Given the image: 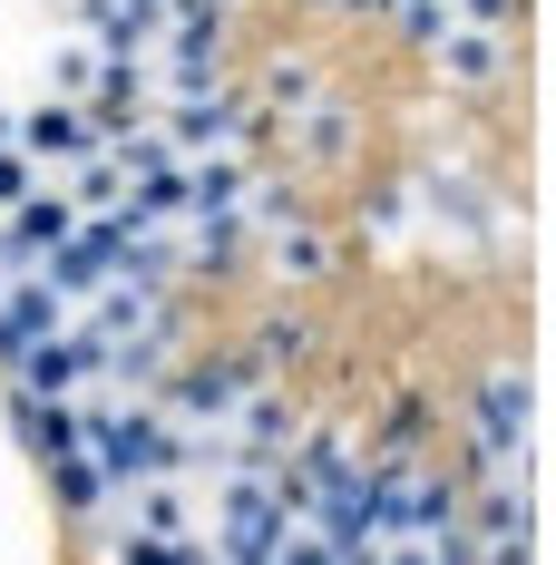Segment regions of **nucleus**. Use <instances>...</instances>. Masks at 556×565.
<instances>
[{
    "label": "nucleus",
    "mask_w": 556,
    "mask_h": 565,
    "mask_svg": "<svg viewBox=\"0 0 556 565\" xmlns=\"http://www.w3.org/2000/svg\"><path fill=\"white\" fill-rule=\"evenodd\" d=\"M469 458H479V478H537V381H527V361H499L469 391Z\"/></svg>",
    "instance_id": "nucleus-1"
},
{
    "label": "nucleus",
    "mask_w": 556,
    "mask_h": 565,
    "mask_svg": "<svg viewBox=\"0 0 556 565\" xmlns=\"http://www.w3.org/2000/svg\"><path fill=\"white\" fill-rule=\"evenodd\" d=\"M196 516H206V556H224V565H274L283 526H293V508L274 498L264 468H224L216 498H206Z\"/></svg>",
    "instance_id": "nucleus-2"
},
{
    "label": "nucleus",
    "mask_w": 556,
    "mask_h": 565,
    "mask_svg": "<svg viewBox=\"0 0 556 565\" xmlns=\"http://www.w3.org/2000/svg\"><path fill=\"white\" fill-rule=\"evenodd\" d=\"M0 371H10V391H40V399H88L98 381H108V341H98L88 322H78V312H69L59 332H40L30 351H10Z\"/></svg>",
    "instance_id": "nucleus-3"
},
{
    "label": "nucleus",
    "mask_w": 556,
    "mask_h": 565,
    "mask_svg": "<svg viewBox=\"0 0 556 565\" xmlns=\"http://www.w3.org/2000/svg\"><path fill=\"white\" fill-rule=\"evenodd\" d=\"M244 108H254V98H234V88H206V98H157V137H167V157H216V147H234Z\"/></svg>",
    "instance_id": "nucleus-4"
},
{
    "label": "nucleus",
    "mask_w": 556,
    "mask_h": 565,
    "mask_svg": "<svg viewBox=\"0 0 556 565\" xmlns=\"http://www.w3.org/2000/svg\"><path fill=\"white\" fill-rule=\"evenodd\" d=\"M78 225V205H69V185H30V195H20V205H10V215H0V264H10V274H20V264H40V254H50L59 234Z\"/></svg>",
    "instance_id": "nucleus-5"
},
{
    "label": "nucleus",
    "mask_w": 556,
    "mask_h": 565,
    "mask_svg": "<svg viewBox=\"0 0 556 565\" xmlns=\"http://www.w3.org/2000/svg\"><path fill=\"white\" fill-rule=\"evenodd\" d=\"M78 322L98 341H127V332H157L167 322V282H137V274H108L88 302H78Z\"/></svg>",
    "instance_id": "nucleus-6"
},
{
    "label": "nucleus",
    "mask_w": 556,
    "mask_h": 565,
    "mask_svg": "<svg viewBox=\"0 0 556 565\" xmlns=\"http://www.w3.org/2000/svg\"><path fill=\"white\" fill-rule=\"evenodd\" d=\"M10 147H20V157H69V167H78V157H98V117L78 108V98H40V108L10 127Z\"/></svg>",
    "instance_id": "nucleus-7"
},
{
    "label": "nucleus",
    "mask_w": 556,
    "mask_h": 565,
    "mask_svg": "<svg viewBox=\"0 0 556 565\" xmlns=\"http://www.w3.org/2000/svg\"><path fill=\"white\" fill-rule=\"evenodd\" d=\"M59 322H69V302H59V292H50L40 274L0 282V361H10V351H30L40 332H59Z\"/></svg>",
    "instance_id": "nucleus-8"
},
{
    "label": "nucleus",
    "mask_w": 556,
    "mask_h": 565,
    "mask_svg": "<svg viewBox=\"0 0 556 565\" xmlns=\"http://www.w3.org/2000/svg\"><path fill=\"white\" fill-rule=\"evenodd\" d=\"M10 429L30 439V458L50 468V458L78 449V399H40V391H10Z\"/></svg>",
    "instance_id": "nucleus-9"
},
{
    "label": "nucleus",
    "mask_w": 556,
    "mask_h": 565,
    "mask_svg": "<svg viewBox=\"0 0 556 565\" xmlns=\"http://www.w3.org/2000/svg\"><path fill=\"white\" fill-rule=\"evenodd\" d=\"M127 536H196V498H186V478H137V498H127Z\"/></svg>",
    "instance_id": "nucleus-10"
},
{
    "label": "nucleus",
    "mask_w": 556,
    "mask_h": 565,
    "mask_svg": "<svg viewBox=\"0 0 556 565\" xmlns=\"http://www.w3.org/2000/svg\"><path fill=\"white\" fill-rule=\"evenodd\" d=\"M440 58H449V78H459V88H489V78H499V58H507V30H479V20H449Z\"/></svg>",
    "instance_id": "nucleus-11"
},
{
    "label": "nucleus",
    "mask_w": 556,
    "mask_h": 565,
    "mask_svg": "<svg viewBox=\"0 0 556 565\" xmlns=\"http://www.w3.org/2000/svg\"><path fill=\"white\" fill-rule=\"evenodd\" d=\"M50 488H59V508H78V516H108V508H117V478H108L88 449L50 458Z\"/></svg>",
    "instance_id": "nucleus-12"
},
{
    "label": "nucleus",
    "mask_w": 556,
    "mask_h": 565,
    "mask_svg": "<svg viewBox=\"0 0 556 565\" xmlns=\"http://www.w3.org/2000/svg\"><path fill=\"white\" fill-rule=\"evenodd\" d=\"M274 274L283 282H313V274H333V244H323V225H274Z\"/></svg>",
    "instance_id": "nucleus-13"
},
{
    "label": "nucleus",
    "mask_w": 556,
    "mask_h": 565,
    "mask_svg": "<svg viewBox=\"0 0 556 565\" xmlns=\"http://www.w3.org/2000/svg\"><path fill=\"white\" fill-rule=\"evenodd\" d=\"M117 195H127V167H117V157H78V175H69V205H78V215H108Z\"/></svg>",
    "instance_id": "nucleus-14"
},
{
    "label": "nucleus",
    "mask_w": 556,
    "mask_h": 565,
    "mask_svg": "<svg viewBox=\"0 0 556 565\" xmlns=\"http://www.w3.org/2000/svg\"><path fill=\"white\" fill-rule=\"evenodd\" d=\"M117 565H206V536H117Z\"/></svg>",
    "instance_id": "nucleus-15"
},
{
    "label": "nucleus",
    "mask_w": 556,
    "mask_h": 565,
    "mask_svg": "<svg viewBox=\"0 0 556 565\" xmlns=\"http://www.w3.org/2000/svg\"><path fill=\"white\" fill-rule=\"evenodd\" d=\"M390 20H400L410 50H440L449 40V0H390Z\"/></svg>",
    "instance_id": "nucleus-16"
},
{
    "label": "nucleus",
    "mask_w": 556,
    "mask_h": 565,
    "mask_svg": "<svg viewBox=\"0 0 556 565\" xmlns=\"http://www.w3.org/2000/svg\"><path fill=\"white\" fill-rule=\"evenodd\" d=\"M420 429H430V399L400 391V399H390V439H381V449H420Z\"/></svg>",
    "instance_id": "nucleus-17"
},
{
    "label": "nucleus",
    "mask_w": 556,
    "mask_h": 565,
    "mask_svg": "<svg viewBox=\"0 0 556 565\" xmlns=\"http://www.w3.org/2000/svg\"><path fill=\"white\" fill-rule=\"evenodd\" d=\"M274 565H342V556H333V536H313V526H283Z\"/></svg>",
    "instance_id": "nucleus-18"
},
{
    "label": "nucleus",
    "mask_w": 556,
    "mask_h": 565,
    "mask_svg": "<svg viewBox=\"0 0 556 565\" xmlns=\"http://www.w3.org/2000/svg\"><path fill=\"white\" fill-rule=\"evenodd\" d=\"M30 185H40V175H30V157H20V147H0V215H10Z\"/></svg>",
    "instance_id": "nucleus-19"
},
{
    "label": "nucleus",
    "mask_w": 556,
    "mask_h": 565,
    "mask_svg": "<svg viewBox=\"0 0 556 565\" xmlns=\"http://www.w3.org/2000/svg\"><path fill=\"white\" fill-rule=\"evenodd\" d=\"M264 98H274V108H313V68H274Z\"/></svg>",
    "instance_id": "nucleus-20"
},
{
    "label": "nucleus",
    "mask_w": 556,
    "mask_h": 565,
    "mask_svg": "<svg viewBox=\"0 0 556 565\" xmlns=\"http://www.w3.org/2000/svg\"><path fill=\"white\" fill-rule=\"evenodd\" d=\"M0 147H10V108H0Z\"/></svg>",
    "instance_id": "nucleus-21"
},
{
    "label": "nucleus",
    "mask_w": 556,
    "mask_h": 565,
    "mask_svg": "<svg viewBox=\"0 0 556 565\" xmlns=\"http://www.w3.org/2000/svg\"><path fill=\"white\" fill-rule=\"evenodd\" d=\"M206 565H224V556H206Z\"/></svg>",
    "instance_id": "nucleus-22"
}]
</instances>
